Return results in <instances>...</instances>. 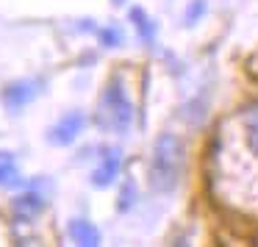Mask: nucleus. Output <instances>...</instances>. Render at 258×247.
Segmentation results:
<instances>
[{
  "instance_id": "7",
  "label": "nucleus",
  "mask_w": 258,
  "mask_h": 247,
  "mask_svg": "<svg viewBox=\"0 0 258 247\" xmlns=\"http://www.w3.org/2000/svg\"><path fill=\"white\" fill-rule=\"evenodd\" d=\"M70 236H73L75 244H84V247H95L100 244V230L89 222V219H70Z\"/></svg>"
},
{
  "instance_id": "6",
  "label": "nucleus",
  "mask_w": 258,
  "mask_h": 247,
  "mask_svg": "<svg viewBox=\"0 0 258 247\" xmlns=\"http://www.w3.org/2000/svg\"><path fill=\"white\" fill-rule=\"evenodd\" d=\"M45 208H47V197L39 195V192H34V189L23 192V195H17L12 200V211L17 219H34V217H39Z\"/></svg>"
},
{
  "instance_id": "3",
  "label": "nucleus",
  "mask_w": 258,
  "mask_h": 247,
  "mask_svg": "<svg viewBox=\"0 0 258 247\" xmlns=\"http://www.w3.org/2000/svg\"><path fill=\"white\" fill-rule=\"evenodd\" d=\"M42 92V81L39 78H28V81H14L3 89V103L9 111H20L25 108L31 100H36V95Z\"/></svg>"
},
{
  "instance_id": "9",
  "label": "nucleus",
  "mask_w": 258,
  "mask_h": 247,
  "mask_svg": "<svg viewBox=\"0 0 258 247\" xmlns=\"http://www.w3.org/2000/svg\"><path fill=\"white\" fill-rule=\"evenodd\" d=\"M241 122H244V136H247V147L258 156V103L247 106L241 111Z\"/></svg>"
},
{
  "instance_id": "1",
  "label": "nucleus",
  "mask_w": 258,
  "mask_h": 247,
  "mask_svg": "<svg viewBox=\"0 0 258 247\" xmlns=\"http://www.w3.org/2000/svg\"><path fill=\"white\" fill-rule=\"evenodd\" d=\"M183 142L175 134H161L153 145V158H150V189L158 195H169L178 186L183 175Z\"/></svg>"
},
{
  "instance_id": "13",
  "label": "nucleus",
  "mask_w": 258,
  "mask_h": 247,
  "mask_svg": "<svg viewBox=\"0 0 258 247\" xmlns=\"http://www.w3.org/2000/svg\"><path fill=\"white\" fill-rule=\"evenodd\" d=\"M131 192H136V189H134V183H125V189H122V200H119V211H125V208L131 206Z\"/></svg>"
},
{
  "instance_id": "5",
  "label": "nucleus",
  "mask_w": 258,
  "mask_h": 247,
  "mask_svg": "<svg viewBox=\"0 0 258 247\" xmlns=\"http://www.w3.org/2000/svg\"><path fill=\"white\" fill-rule=\"evenodd\" d=\"M119 167H122V156H119V150H106L103 158H100V164H97L95 172H92V186H97V189L111 186L114 180H117V175H119Z\"/></svg>"
},
{
  "instance_id": "2",
  "label": "nucleus",
  "mask_w": 258,
  "mask_h": 247,
  "mask_svg": "<svg viewBox=\"0 0 258 247\" xmlns=\"http://www.w3.org/2000/svg\"><path fill=\"white\" fill-rule=\"evenodd\" d=\"M100 125L108 131H117V134H125L134 122V103L128 100L122 89V81L114 78L108 81L106 92H103V100H100Z\"/></svg>"
},
{
  "instance_id": "8",
  "label": "nucleus",
  "mask_w": 258,
  "mask_h": 247,
  "mask_svg": "<svg viewBox=\"0 0 258 247\" xmlns=\"http://www.w3.org/2000/svg\"><path fill=\"white\" fill-rule=\"evenodd\" d=\"M23 183V175H20V167L14 161L12 153H0V186L3 189H14V186Z\"/></svg>"
},
{
  "instance_id": "10",
  "label": "nucleus",
  "mask_w": 258,
  "mask_h": 247,
  "mask_svg": "<svg viewBox=\"0 0 258 247\" xmlns=\"http://www.w3.org/2000/svg\"><path fill=\"white\" fill-rule=\"evenodd\" d=\"M131 23L136 25V31H139V36L147 42V45H153V39H156V23H153L150 17H147L145 9L134 6L131 9Z\"/></svg>"
},
{
  "instance_id": "4",
  "label": "nucleus",
  "mask_w": 258,
  "mask_h": 247,
  "mask_svg": "<svg viewBox=\"0 0 258 247\" xmlns=\"http://www.w3.org/2000/svg\"><path fill=\"white\" fill-rule=\"evenodd\" d=\"M84 125H86V114H84V111H70V114H64V117L50 128V142H53V145H61V147L73 145V142L81 136Z\"/></svg>"
},
{
  "instance_id": "11",
  "label": "nucleus",
  "mask_w": 258,
  "mask_h": 247,
  "mask_svg": "<svg viewBox=\"0 0 258 247\" xmlns=\"http://www.w3.org/2000/svg\"><path fill=\"white\" fill-rule=\"evenodd\" d=\"M100 42L106 47H119L122 45V34H119V28H103L100 31Z\"/></svg>"
},
{
  "instance_id": "12",
  "label": "nucleus",
  "mask_w": 258,
  "mask_h": 247,
  "mask_svg": "<svg viewBox=\"0 0 258 247\" xmlns=\"http://www.w3.org/2000/svg\"><path fill=\"white\" fill-rule=\"evenodd\" d=\"M203 12H206V0H195V3L189 6V12H186V23L195 25L197 23V14H203Z\"/></svg>"
}]
</instances>
